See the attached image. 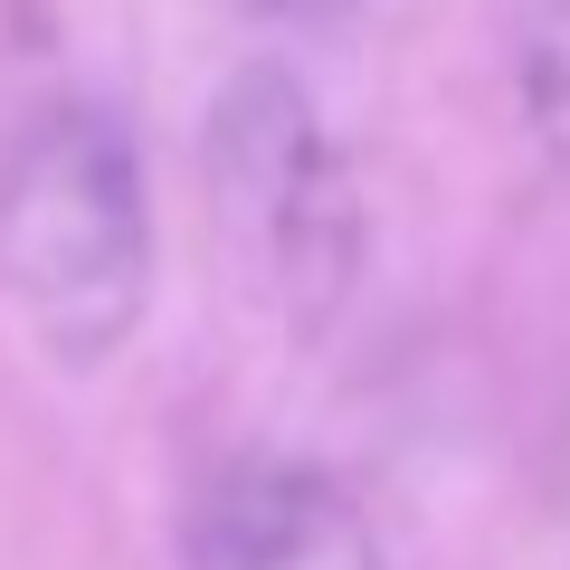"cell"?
<instances>
[{"label":"cell","instance_id":"cell-4","mask_svg":"<svg viewBox=\"0 0 570 570\" xmlns=\"http://www.w3.org/2000/svg\"><path fill=\"white\" fill-rule=\"evenodd\" d=\"M513 105H523L532 142H542L551 181L570 190V0H523V29H513Z\"/></svg>","mask_w":570,"mask_h":570},{"label":"cell","instance_id":"cell-5","mask_svg":"<svg viewBox=\"0 0 570 570\" xmlns=\"http://www.w3.org/2000/svg\"><path fill=\"white\" fill-rule=\"evenodd\" d=\"M276 10H352V0H276Z\"/></svg>","mask_w":570,"mask_h":570},{"label":"cell","instance_id":"cell-3","mask_svg":"<svg viewBox=\"0 0 570 570\" xmlns=\"http://www.w3.org/2000/svg\"><path fill=\"white\" fill-rule=\"evenodd\" d=\"M190 561L200 570H390L371 513L324 466H295V456L228 466L190 523Z\"/></svg>","mask_w":570,"mask_h":570},{"label":"cell","instance_id":"cell-2","mask_svg":"<svg viewBox=\"0 0 570 570\" xmlns=\"http://www.w3.org/2000/svg\"><path fill=\"white\" fill-rule=\"evenodd\" d=\"M200 181L247 285L295 333L333 324V305L362 276V190L343 171V142L324 134V105L285 67H238L209 96Z\"/></svg>","mask_w":570,"mask_h":570},{"label":"cell","instance_id":"cell-1","mask_svg":"<svg viewBox=\"0 0 570 570\" xmlns=\"http://www.w3.org/2000/svg\"><path fill=\"white\" fill-rule=\"evenodd\" d=\"M0 295L58 371H105L153 305V200L105 105H48L0 163Z\"/></svg>","mask_w":570,"mask_h":570}]
</instances>
